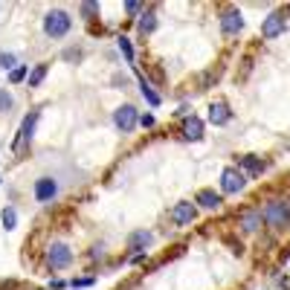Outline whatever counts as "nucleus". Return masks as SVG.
Segmentation results:
<instances>
[{
	"mask_svg": "<svg viewBox=\"0 0 290 290\" xmlns=\"http://www.w3.org/2000/svg\"><path fill=\"white\" fill-rule=\"evenodd\" d=\"M261 218L270 224V227H284L290 221V203L287 200H273V203H267V209L261 212Z\"/></svg>",
	"mask_w": 290,
	"mask_h": 290,
	"instance_id": "nucleus-1",
	"label": "nucleus"
},
{
	"mask_svg": "<svg viewBox=\"0 0 290 290\" xmlns=\"http://www.w3.org/2000/svg\"><path fill=\"white\" fill-rule=\"evenodd\" d=\"M44 32L46 35H53V38H61V35H67L70 32V15L67 12H50L44 18Z\"/></svg>",
	"mask_w": 290,
	"mask_h": 290,
	"instance_id": "nucleus-2",
	"label": "nucleus"
},
{
	"mask_svg": "<svg viewBox=\"0 0 290 290\" xmlns=\"http://www.w3.org/2000/svg\"><path fill=\"white\" fill-rule=\"evenodd\" d=\"M113 122H116V128L122 131V134H131V131H134V125L139 122V116H136V108H131V105H122V108L113 113Z\"/></svg>",
	"mask_w": 290,
	"mask_h": 290,
	"instance_id": "nucleus-3",
	"label": "nucleus"
},
{
	"mask_svg": "<svg viewBox=\"0 0 290 290\" xmlns=\"http://www.w3.org/2000/svg\"><path fill=\"white\" fill-rule=\"evenodd\" d=\"M244 174L238 172V168H224V174H221V189L227 191V195H232V191H241L244 189Z\"/></svg>",
	"mask_w": 290,
	"mask_h": 290,
	"instance_id": "nucleus-4",
	"label": "nucleus"
},
{
	"mask_svg": "<svg viewBox=\"0 0 290 290\" xmlns=\"http://www.w3.org/2000/svg\"><path fill=\"white\" fill-rule=\"evenodd\" d=\"M50 267L53 270H61V267H67V264L72 261V253H70V247H64V244H55L53 250H50Z\"/></svg>",
	"mask_w": 290,
	"mask_h": 290,
	"instance_id": "nucleus-5",
	"label": "nucleus"
},
{
	"mask_svg": "<svg viewBox=\"0 0 290 290\" xmlns=\"http://www.w3.org/2000/svg\"><path fill=\"white\" fill-rule=\"evenodd\" d=\"M281 32H284V15H279V12H273L270 18L264 20L261 35H264V38H279Z\"/></svg>",
	"mask_w": 290,
	"mask_h": 290,
	"instance_id": "nucleus-6",
	"label": "nucleus"
},
{
	"mask_svg": "<svg viewBox=\"0 0 290 290\" xmlns=\"http://www.w3.org/2000/svg\"><path fill=\"white\" fill-rule=\"evenodd\" d=\"M55 195H58V186H55V180H53V177H41V180L35 183V198L41 200V203L53 200Z\"/></svg>",
	"mask_w": 290,
	"mask_h": 290,
	"instance_id": "nucleus-7",
	"label": "nucleus"
},
{
	"mask_svg": "<svg viewBox=\"0 0 290 290\" xmlns=\"http://www.w3.org/2000/svg\"><path fill=\"white\" fill-rule=\"evenodd\" d=\"M241 27H244L241 12H227V15L221 18V29H224L227 35H235V32H241Z\"/></svg>",
	"mask_w": 290,
	"mask_h": 290,
	"instance_id": "nucleus-8",
	"label": "nucleus"
},
{
	"mask_svg": "<svg viewBox=\"0 0 290 290\" xmlns=\"http://www.w3.org/2000/svg\"><path fill=\"white\" fill-rule=\"evenodd\" d=\"M172 221L174 224H191V221H195V206H191V203H177V206L172 209Z\"/></svg>",
	"mask_w": 290,
	"mask_h": 290,
	"instance_id": "nucleus-9",
	"label": "nucleus"
},
{
	"mask_svg": "<svg viewBox=\"0 0 290 290\" xmlns=\"http://www.w3.org/2000/svg\"><path fill=\"white\" fill-rule=\"evenodd\" d=\"M209 122H212V125H224V122H229V108L224 105V102H218V105L209 108Z\"/></svg>",
	"mask_w": 290,
	"mask_h": 290,
	"instance_id": "nucleus-10",
	"label": "nucleus"
},
{
	"mask_svg": "<svg viewBox=\"0 0 290 290\" xmlns=\"http://www.w3.org/2000/svg\"><path fill=\"white\" fill-rule=\"evenodd\" d=\"M183 136H186V139H200V136H203V122H200L198 116L186 119V125H183Z\"/></svg>",
	"mask_w": 290,
	"mask_h": 290,
	"instance_id": "nucleus-11",
	"label": "nucleus"
},
{
	"mask_svg": "<svg viewBox=\"0 0 290 290\" xmlns=\"http://www.w3.org/2000/svg\"><path fill=\"white\" fill-rule=\"evenodd\" d=\"M258 227H261V212H247V215H241V229L244 232H255Z\"/></svg>",
	"mask_w": 290,
	"mask_h": 290,
	"instance_id": "nucleus-12",
	"label": "nucleus"
},
{
	"mask_svg": "<svg viewBox=\"0 0 290 290\" xmlns=\"http://www.w3.org/2000/svg\"><path fill=\"white\" fill-rule=\"evenodd\" d=\"M198 203H200V206H203V209H218V206H221V195H215V191H200V195H198Z\"/></svg>",
	"mask_w": 290,
	"mask_h": 290,
	"instance_id": "nucleus-13",
	"label": "nucleus"
},
{
	"mask_svg": "<svg viewBox=\"0 0 290 290\" xmlns=\"http://www.w3.org/2000/svg\"><path fill=\"white\" fill-rule=\"evenodd\" d=\"M35 122H38V110H32V113L23 119V128H20V136H23V139H29V136H32V131H35Z\"/></svg>",
	"mask_w": 290,
	"mask_h": 290,
	"instance_id": "nucleus-14",
	"label": "nucleus"
},
{
	"mask_svg": "<svg viewBox=\"0 0 290 290\" xmlns=\"http://www.w3.org/2000/svg\"><path fill=\"white\" fill-rule=\"evenodd\" d=\"M139 90H142V96L148 99V105H160V96L151 90V84L145 82V79H139Z\"/></svg>",
	"mask_w": 290,
	"mask_h": 290,
	"instance_id": "nucleus-15",
	"label": "nucleus"
},
{
	"mask_svg": "<svg viewBox=\"0 0 290 290\" xmlns=\"http://www.w3.org/2000/svg\"><path fill=\"white\" fill-rule=\"evenodd\" d=\"M154 27H157L154 15H151V12H148V15H142V20H139V32H142V35H148V32H154Z\"/></svg>",
	"mask_w": 290,
	"mask_h": 290,
	"instance_id": "nucleus-16",
	"label": "nucleus"
},
{
	"mask_svg": "<svg viewBox=\"0 0 290 290\" xmlns=\"http://www.w3.org/2000/svg\"><path fill=\"white\" fill-rule=\"evenodd\" d=\"M44 76H46V67H44V64H38L35 70H32V76H29V87H38Z\"/></svg>",
	"mask_w": 290,
	"mask_h": 290,
	"instance_id": "nucleus-17",
	"label": "nucleus"
},
{
	"mask_svg": "<svg viewBox=\"0 0 290 290\" xmlns=\"http://www.w3.org/2000/svg\"><path fill=\"white\" fill-rule=\"evenodd\" d=\"M241 165H244L247 172H261L264 163L261 160H255V157H241Z\"/></svg>",
	"mask_w": 290,
	"mask_h": 290,
	"instance_id": "nucleus-18",
	"label": "nucleus"
},
{
	"mask_svg": "<svg viewBox=\"0 0 290 290\" xmlns=\"http://www.w3.org/2000/svg\"><path fill=\"white\" fill-rule=\"evenodd\" d=\"M151 244V235L148 232H134L131 235V247H148Z\"/></svg>",
	"mask_w": 290,
	"mask_h": 290,
	"instance_id": "nucleus-19",
	"label": "nucleus"
},
{
	"mask_svg": "<svg viewBox=\"0 0 290 290\" xmlns=\"http://www.w3.org/2000/svg\"><path fill=\"white\" fill-rule=\"evenodd\" d=\"M15 221H18L15 209H6V212H3V227H6V229H15Z\"/></svg>",
	"mask_w": 290,
	"mask_h": 290,
	"instance_id": "nucleus-20",
	"label": "nucleus"
},
{
	"mask_svg": "<svg viewBox=\"0 0 290 290\" xmlns=\"http://www.w3.org/2000/svg\"><path fill=\"white\" fill-rule=\"evenodd\" d=\"M119 50L125 53L128 61H134V46H131V41H128V38H122V41H119Z\"/></svg>",
	"mask_w": 290,
	"mask_h": 290,
	"instance_id": "nucleus-21",
	"label": "nucleus"
},
{
	"mask_svg": "<svg viewBox=\"0 0 290 290\" xmlns=\"http://www.w3.org/2000/svg\"><path fill=\"white\" fill-rule=\"evenodd\" d=\"M9 108H12V96L6 90H0V113H6Z\"/></svg>",
	"mask_w": 290,
	"mask_h": 290,
	"instance_id": "nucleus-22",
	"label": "nucleus"
},
{
	"mask_svg": "<svg viewBox=\"0 0 290 290\" xmlns=\"http://www.w3.org/2000/svg\"><path fill=\"white\" fill-rule=\"evenodd\" d=\"M0 67H3V70L15 67V55H12V53H0Z\"/></svg>",
	"mask_w": 290,
	"mask_h": 290,
	"instance_id": "nucleus-23",
	"label": "nucleus"
},
{
	"mask_svg": "<svg viewBox=\"0 0 290 290\" xmlns=\"http://www.w3.org/2000/svg\"><path fill=\"white\" fill-rule=\"evenodd\" d=\"M27 76V67H18V70H12V82H20Z\"/></svg>",
	"mask_w": 290,
	"mask_h": 290,
	"instance_id": "nucleus-24",
	"label": "nucleus"
},
{
	"mask_svg": "<svg viewBox=\"0 0 290 290\" xmlns=\"http://www.w3.org/2000/svg\"><path fill=\"white\" fill-rule=\"evenodd\" d=\"M93 279H72V287H87Z\"/></svg>",
	"mask_w": 290,
	"mask_h": 290,
	"instance_id": "nucleus-25",
	"label": "nucleus"
},
{
	"mask_svg": "<svg viewBox=\"0 0 290 290\" xmlns=\"http://www.w3.org/2000/svg\"><path fill=\"white\" fill-rule=\"evenodd\" d=\"M125 9L128 12H139V3H134V0H131V3H125Z\"/></svg>",
	"mask_w": 290,
	"mask_h": 290,
	"instance_id": "nucleus-26",
	"label": "nucleus"
},
{
	"mask_svg": "<svg viewBox=\"0 0 290 290\" xmlns=\"http://www.w3.org/2000/svg\"><path fill=\"white\" fill-rule=\"evenodd\" d=\"M139 122H142L145 128H151V125H154V116H142V119H139Z\"/></svg>",
	"mask_w": 290,
	"mask_h": 290,
	"instance_id": "nucleus-27",
	"label": "nucleus"
}]
</instances>
